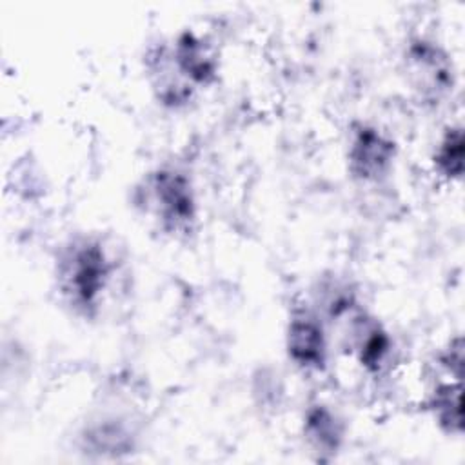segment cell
Here are the masks:
<instances>
[{
	"label": "cell",
	"instance_id": "5",
	"mask_svg": "<svg viewBox=\"0 0 465 465\" xmlns=\"http://www.w3.org/2000/svg\"><path fill=\"white\" fill-rule=\"evenodd\" d=\"M283 345L287 360L305 374H322L329 367V325L311 303H300L291 309Z\"/></svg>",
	"mask_w": 465,
	"mask_h": 465
},
{
	"label": "cell",
	"instance_id": "8",
	"mask_svg": "<svg viewBox=\"0 0 465 465\" xmlns=\"http://www.w3.org/2000/svg\"><path fill=\"white\" fill-rule=\"evenodd\" d=\"M143 69L153 98L167 111H182L194 102V91L171 62L165 40L151 44L143 54Z\"/></svg>",
	"mask_w": 465,
	"mask_h": 465
},
{
	"label": "cell",
	"instance_id": "3",
	"mask_svg": "<svg viewBox=\"0 0 465 465\" xmlns=\"http://www.w3.org/2000/svg\"><path fill=\"white\" fill-rule=\"evenodd\" d=\"M403 73L411 89L425 104L445 100L456 85L450 54L441 44L427 36H412L401 54Z\"/></svg>",
	"mask_w": 465,
	"mask_h": 465
},
{
	"label": "cell",
	"instance_id": "13",
	"mask_svg": "<svg viewBox=\"0 0 465 465\" xmlns=\"http://www.w3.org/2000/svg\"><path fill=\"white\" fill-rule=\"evenodd\" d=\"M463 127L461 124H450L441 131L430 153L432 171L438 178L449 183L460 182L463 178Z\"/></svg>",
	"mask_w": 465,
	"mask_h": 465
},
{
	"label": "cell",
	"instance_id": "2",
	"mask_svg": "<svg viewBox=\"0 0 465 465\" xmlns=\"http://www.w3.org/2000/svg\"><path fill=\"white\" fill-rule=\"evenodd\" d=\"M133 203L167 236H189L196 229L198 193L187 171L176 165L147 171L134 185Z\"/></svg>",
	"mask_w": 465,
	"mask_h": 465
},
{
	"label": "cell",
	"instance_id": "4",
	"mask_svg": "<svg viewBox=\"0 0 465 465\" xmlns=\"http://www.w3.org/2000/svg\"><path fill=\"white\" fill-rule=\"evenodd\" d=\"M398 158V143L391 133L365 120L351 124L345 140V165L354 182L378 185L385 182Z\"/></svg>",
	"mask_w": 465,
	"mask_h": 465
},
{
	"label": "cell",
	"instance_id": "7",
	"mask_svg": "<svg viewBox=\"0 0 465 465\" xmlns=\"http://www.w3.org/2000/svg\"><path fill=\"white\" fill-rule=\"evenodd\" d=\"M178 74L194 89H209L220 78V53L216 45L194 29H182L165 40Z\"/></svg>",
	"mask_w": 465,
	"mask_h": 465
},
{
	"label": "cell",
	"instance_id": "10",
	"mask_svg": "<svg viewBox=\"0 0 465 465\" xmlns=\"http://www.w3.org/2000/svg\"><path fill=\"white\" fill-rule=\"evenodd\" d=\"M311 305L325 320L327 325H332L341 323L361 303L356 287L347 278L331 272L316 282Z\"/></svg>",
	"mask_w": 465,
	"mask_h": 465
},
{
	"label": "cell",
	"instance_id": "11",
	"mask_svg": "<svg viewBox=\"0 0 465 465\" xmlns=\"http://www.w3.org/2000/svg\"><path fill=\"white\" fill-rule=\"evenodd\" d=\"M463 385L461 380H440L425 400V411L434 425L447 436H461L463 432Z\"/></svg>",
	"mask_w": 465,
	"mask_h": 465
},
{
	"label": "cell",
	"instance_id": "6",
	"mask_svg": "<svg viewBox=\"0 0 465 465\" xmlns=\"http://www.w3.org/2000/svg\"><path fill=\"white\" fill-rule=\"evenodd\" d=\"M343 349L369 376L383 374L394 352V340L385 323L363 309L352 311L343 322Z\"/></svg>",
	"mask_w": 465,
	"mask_h": 465
},
{
	"label": "cell",
	"instance_id": "12",
	"mask_svg": "<svg viewBox=\"0 0 465 465\" xmlns=\"http://www.w3.org/2000/svg\"><path fill=\"white\" fill-rule=\"evenodd\" d=\"M80 438L84 450L114 458L134 449V432L122 418L96 420L84 429Z\"/></svg>",
	"mask_w": 465,
	"mask_h": 465
},
{
	"label": "cell",
	"instance_id": "1",
	"mask_svg": "<svg viewBox=\"0 0 465 465\" xmlns=\"http://www.w3.org/2000/svg\"><path fill=\"white\" fill-rule=\"evenodd\" d=\"M114 271V258L100 236L74 234L56 252L54 289L74 316L94 320L105 302Z\"/></svg>",
	"mask_w": 465,
	"mask_h": 465
},
{
	"label": "cell",
	"instance_id": "9",
	"mask_svg": "<svg viewBox=\"0 0 465 465\" xmlns=\"http://www.w3.org/2000/svg\"><path fill=\"white\" fill-rule=\"evenodd\" d=\"M300 430L316 461L334 460L347 438L345 420L325 401H311L303 409Z\"/></svg>",
	"mask_w": 465,
	"mask_h": 465
},
{
	"label": "cell",
	"instance_id": "14",
	"mask_svg": "<svg viewBox=\"0 0 465 465\" xmlns=\"http://www.w3.org/2000/svg\"><path fill=\"white\" fill-rule=\"evenodd\" d=\"M436 365L445 374V378H463V340L460 334L449 338L447 343L438 351Z\"/></svg>",
	"mask_w": 465,
	"mask_h": 465
}]
</instances>
